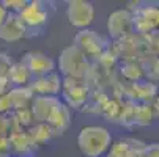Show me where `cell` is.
<instances>
[{
	"instance_id": "cell-13",
	"label": "cell",
	"mask_w": 159,
	"mask_h": 157,
	"mask_svg": "<svg viewBox=\"0 0 159 157\" xmlns=\"http://www.w3.org/2000/svg\"><path fill=\"white\" fill-rule=\"evenodd\" d=\"M61 98L57 96H35L32 102V113L35 116L36 123H49L57 111V108L61 105Z\"/></svg>"
},
{
	"instance_id": "cell-20",
	"label": "cell",
	"mask_w": 159,
	"mask_h": 157,
	"mask_svg": "<svg viewBox=\"0 0 159 157\" xmlns=\"http://www.w3.org/2000/svg\"><path fill=\"white\" fill-rule=\"evenodd\" d=\"M125 102H126V101H121V99H118V98H113V96H112V98L104 104L99 116H102V118H104L106 121H109V123L118 124V123H120V118H121V113H123V108H125Z\"/></svg>"
},
{
	"instance_id": "cell-5",
	"label": "cell",
	"mask_w": 159,
	"mask_h": 157,
	"mask_svg": "<svg viewBox=\"0 0 159 157\" xmlns=\"http://www.w3.org/2000/svg\"><path fill=\"white\" fill-rule=\"evenodd\" d=\"M110 49L113 50V54L117 55L120 61H132V60L142 61L151 57L147 36L139 35V33H132L123 39L112 41Z\"/></svg>"
},
{
	"instance_id": "cell-18",
	"label": "cell",
	"mask_w": 159,
	"mask_h": 157,
	"mask_svg": "<svg viewBox=\"0 0 159 157\" xmlns=\"http://www.w3.org/2000/svg\"><path fill=\"white\" fill-rule=\"evenodd\" d=\"M112 98L110 91L104 88H92V93H90V99L87 107L84 108V113H90V115H98L101 113V110L104 107V104Z\"/></svg>"
},
{
	"instance_id": "cell-1",
	"label": "cell",
	"mask_w": 159,
	"mask_h": 157,
	"mask_svg": "<svg viewBox=\"0 0 159 157\" xmlns=\"http://www.w3.org/2000/svg\"><path fill=\"white\" fill-rule=\"evenodd\" d=\"M113 143L112 132L101 124L84 126L77 133V148L85 157H104Z\"/></svg>"
},
{
	"instance_id": "cell-30",
	"label": "cell",
	"mask_w": 159,
	"mask_h": 157,
	"mask_svg": "<svg viewBox=\"0 0 159 157\" xmlns=\"http://www.w3.org/2000/svg\"><path fill=\"white\" fill-rule=\"evenodd\" d=\"M143 157H159V143L157 142L148 143L147 145V149L143 152Z\"/></svg>"
},
{
	"instance_id": "cell-14",
	"label": "cell",
	"mask_w": 159,
	"mask_h": 157,
	"mask_svg": "<svg viewBox=\"0 0 159 157\" xmlns=\"http://www.w3.org/2000/svg\"><path fill=\"white\" fill-rule=\"evenodd\" d=\"M38 149L27 130L10 135V154L13 157H35Z\"/></svg>"
},
{
	"instance_id": "cell-35",
	"label": "cell",
	"mask_w": 159,
	"mask_h": 157,
	"mask_svg": "<svg viewBox=\"0 0 159 157\" xmlns=\"http://www.w3.org/2000/svg\"><path fill=\"white\" fill-rule=\"evenodd\" d=\"M151 107H153V111H154V116H156V120H159V96L153 101Z\"/></svg>"
},
{
	"instance_id": "cell-19",
	"label": "cell",
	"mask_w": 159,
	"mask_h": 157,
	"mask_svg": "<svg viewBox=\"0 0 159 157\" xmlns=\"http://www.w3.org/2000/svg\"><path fill=\"white\" fill-rule=\"evenodd\" d=\"M10 99L13 102L14 110H20V108H30L32 102L35 99V94L30 91L29 86H13L10 89Z\"/></svg>"
},
{
	"instance_id": "cell-33",
	"label": "cell",
	"mask_w": 159,
	"mask_h": 157,
	"mask_svg": "<svg viewBox=\"0 0 159 157\" xmlns=\"http://www.w3.org/2000/svg\"><path fill=\"white\" fill-rule=\"evenodd\" d=\"M0 137H10L8 126H7V120L5 118H0Z\"/></svg>"
},
{
	"instance_id": "cell-24",
	"label": "cell",
	"mask_w": 159,
	"mask_h": 157,
	"mask_svg": "<svg viewBox=\"0 0 159 157\" xmlns=\"http://www.w3.org/2000/svg\"><path fill=\"white\" fill-rule=\"evenodd\" d=\"M142 66L145 71V79L159 85V57H148L142 60Z\"/></svg>"
},
{
	"instance_id": "cell-7",
	"label": "cell",
	"mask_w": 159,
	"mask_h": 157,
	"mask_svg": "<svg viewBox=\"0 0 159 157\" xmlns=\"http://www.w3.org/2000/svg\"><path fill=\"white\" fill-rule=\"evenodd\" d=\"M90 93H92V86L85 77H63L61 101L73 111H84L88 104Z\"/></svg>"
},
{
	"instance_id": "cell-8",
	"label": "cell",
	"mask_w": 159,
	"mask_h": 157,
	"mask_svg": "<svg viewBox=\"0 0 159 157\" xmlns=\"http://www.w3.org/2000/svg\"><path fill=\"white\" fill-rule=\"evenodd\" d=\"M106 27H107V36L110 38V41H118V39H123V38L135 33L134 16L126 7L112 11L107 16Z\"/></svg>"
},
{
	"instance_id": "cell-6",
	"label": "cell",
	"mask_w": 159,
	"mask_h": 157,
	"mask_svg": "<svg viewBox=\"0 0 159 157\" xmlns=\"http://www.w3.org/2000/svg\"><path fill=\"white\" fill-rule=\"evenodd\" d=\"M110 42L112 41L109 36H104L93 28H85V30L76 32L74 39H73V44L76 47H79L92 63L99 60L109 50Z\"/></svg>"
},
{
	"instance_id": "cell-3",
	"label": "cell",
	"mask_w": 159,
	"mask_h": 157,
	"mask_svg": "<svg viewBox=\"0 0 159 157\" xmlns=\"http://www.w3.org/2000/svg\"><path fill=\"white\" fill-rule=\"evenodd\" d=\"M90 68H92V61L74 44L66 46L58 54L57 72L61 77H85L87 79Z\"/></svg>"
},
{
	"instance_id": "cell-2",
	"label": "cell",
	"mask_w": 159,
	"mask_h": 157,
	"mask_svg": "<svg viewBox=\"0 0 159 157\" xmlns=\"http://www.w3.org/2000/svg\"><path fill=\"white\" fill-rule=\"evenodd\" d=\"M55 2L51 0H29L25 8L19 13L20 20L29 30V36L41 35L55 14Z\"/></svg>"
},
{
	"instance_id": "cell-28",
	"label": "cell",
	"mask_w": 159,
	"mask_h": 157,
	"mask_svg": "<svg viewBox=\"0 0 159 157\" xmlns=\"http://www.w3.org/2000/svg\"><path fill=\"white\" fill-rule=\"evenodd\" d=\"M14 111V107H13V102L10 99V94H3L0 96V118H5L8 115H11Z\"/></svg>"
},
{
	"instance_id": "cell-17",
	"label": "cell",
	"mask_w": 159,
	"mask_h": 157,
	"mask_svg": "<svg viewBox=\"0 0 159 157\" xmlns=\"http://www.w3.org/2000/svg\"><path fill=\"white\" fill-rule=\"evenodd\" d=\"M27 132H29L30 138L33 140V143H35L38 148L51 143V142L57 137L55 132H54V129L51 127L49 123H35Z\"/></svg>"
},
{
	"instance_id": "cell-22",
	"label": "cell",
	"mask_w": 159,
	"mask_h": 157,
	"mask_svg": "<svg viewBox=\"0 0 159 157\" xmlns=\"http://www.w3.org/2000/svg\"><path fill=\"white\" fill-rule=\"evenodd\" d=\"M156 120L151 104H137L135 102V129L151 126Z\"/></svg>"
},
{
	"instance_id": "cell-12",
	"label": "cell",
	"mask_w": 159,
	"mask_h": 157,
	"mask_svg": "<svg viewBox=\"0 0 159 157\" xmlns=\"http://www.w3.org/2000/svg\"><path fill=\"white\" fill-rule=\"evenodd\" d=\"M25 38H29V30L24 25V22L20 20L19 14L8 13L3 24L0 25V41L14 44V42H19Z\"/></svg>"
},
{
	"instance_id": "cell-25",
	"label": "cell",
	"mask_w": 159,
	"mask_h": 157,
	"mask_svg": "<svg viewBox=\"0 0 159 157\" xmlns=\"http://www.w3.org/2000/svg\"><path fill=\"white\" fill-rule=\"evenodd\" d=\"M131 155H132V149L128 137L115 140L107 152V157H131Z\"/></svg>"
},
{
	"instance_id": "cell-32",
	"label": "cell",
	"mask_w": 159,
	"mask_h": 157,
	"mask_svg": "<svg viewBox=\"0 0 159 157\" xmlns=\"http://www.w3.org/2000/svg\"><path fill=\"white\" fill-rule=\"evenodd\" d=\"M0 154H10V137H0Z\"/></svg>"
},
{
	"instance_id": "cell-36",
	"label": "cell",
	"mask_w": 159,
	"mask_h": 157,
	"mask_svg": "<svg viewBox=\"0 0 159 157\" xmlns=\"http://www.w3.org/2000/svg\"><path fill=\"white\" fill-rule=\"evenodd\" d=\"M0 157H13V155H10V154H0Z\"/></svg>"
},
{
	"instance_id": "cell-10",
	"label": "cell",
	"mask_w": 159,
	"mask_h": 157,
	"mask_svg": "<svg viewBox=\"0 0 159 157\" xmlns=\"http://www.w3.org/2000/svg\"><path fill=\"white\" fill-rule=\"evenodd\" d=\"M20 61L25 64L33 77L48 76L57 72V61L41 50H29L20 57Z\"/></svg>"
},
{
	"instance_id": "cell-26",
	"label": "cell",
	"mask_w": 159,
	"mask_h": 157,
	"mask_svg": "<svg viewBox=\"0 0 159 157\" xmlns=\"http://www.w3.org/2000/svg\"><path fill=\"white\" fill-rule=\"evenodd\" d=\"M13 64H14V60L11 58V55L5 50H0V76L8 77Z\"/></svg>"
},
{
	"instance_id": "cell-4",
	"label": "cell",
	"mask_w": 159,
	"mask_h": 157,
	"mask_svg": "<svg viewBox=\"0 0 159 157\" xmlns=\"http://www.w3.org/2000/svg\"><path fill=\"white\" fill-rule=\"evenodd\" d=\"M126 8L134 16V28L139 35L159 32V2H129Z\"/></svg>"
},
{
	"instance_id": "cell-29",
	"label": "cell",
	"mask_w": 159,
	"mask_h": 157,
	"mask_svg": "<svg viewBox=\"0 0 159 157\" xmlns=\"http://www.w3.org/2000/svg\"><path fill=\"white\" fill-rule=\"evenodd\" d=\"M147 39H148V46H150L151 55L159 57V32H154L151 35H147Z\"/></svg>"
},
{
	"instance_id": "cell-23",
	"label": "cell",
	"mask_w": 159,
	"mask_h": 157,
	"mask_svg": "<svg viewBox=\"0 0 159 157\" xmlns=\"http://www.w3.org/2000/svg\"><path fill=\"white\" fill-rule=\"evenodd\" d=\"M11 118L14 120V123L17 124V127L20 130H29L36 121L35 116L32 113L30 108H20V110H14L11 113Z\"/></svg>"
},
{
	"instance_id": "cell-15",
	"label": "cell",
	"mask_w": 159,
	"mask_h": 157,
	"mask_svg": "<svg viewBox=\"0 0 159 157\" xmlns=\"http://www.w3.org/2000/svg\"><path fill=\"white\" fill-rule=\"evenodd\" d=\"M118 76H120L121 80L129 82V83L143 80L145 79V71H143L142 61H137V60L120 61V64H118Z\"/></svg>"
},
{
	"instance_id": "cell-34",
	"label": "cell",
	"mask_w": 159,
	"mask_h": 157,
	"mask_svg": "<svg viewBox=\"0 0 159 157\" xmlns=\"http://www.w3.org/2000/svg\"><path fill=\"white\" fill-rule=\"evenodd\" d=\"M7 16H8V11H7V8L3 7V2L0 0V25L3 24V20L7 19Z\"/></svg>"
},
{
	"instance_id": "cell-21",
	"label": "cell",
	"mask_w": 159,
	"mask_h": 157,
	"mask_svg": "<svg viewBox=\"0 0 159 157\" xmlns=\"http://www.w3.org/2000/svg\"><path fill=\"white\" fill-rule=\"evenodd\" d=\"M8 79L13 86H29L33 80V76L25 68V64L19 60V61H14L13 68L8 74Z\"/></svg>"
},
{
	"instance_id": "cell-37",
	"label": "cell",
	"mask_w": 159,
	"mask_h": 157,
	"mask_svg": "<svg viewBox=\"0 0 159 157\" xmlns=\"http://www.w3.org/2000/svg\"><path fill=\"white\" fill-rule=\"evenodd\" d=\"M104 157H107V155H104Z\"/></svg>"
},
{
	"instance_id": "cell-31",
	"label": "cell",
	"mask_w": 159,
	"mask_h": 157,
	"mask_svg": "<svg viewBox=\"0 0 159 157\" xmlns=\"http://www.w3.org/2000/svg\"><path fill=\"white\" fill-rule=\"evenodd\" d=\"M13 88L11 82L8 77H3V76H0V96H3L7 93H10V89Z\"/></svg>"
},
{
	"instance_id": "cell-16",
	"label": "cell",
	"mask_w": 159,
	"mask_h": 157,
	"mask_svg": "<svg viewBox=\"0 0 159 157\" xmlns=\"http://www.w3.org/2000/svg\"><path fill=\"white\" fill-rule=\"evenodd\" d=\"M71 120H73V110L68 107L65 102H61V105L57 108V111L54 113L52 120L49 121L51 127L54 129L55 135H63L68 130V127L71 126Z\"/></svg>"
},
{
	"instance_id": "cell-27",
	"label": "cell",
	"mask_w": 159,
	"mask_h": 157,
	"mask_svg": "<svg viewBox=\"0 0 159 157\" xmlns=\"http://www.w3.org/2000/svg\"><path fill=\"white\" fill-rule=\"evenodd\" d=\"M3 2V7L7 8L8 13H14V14H19L22 10L25 8L29 0H2Z\"/></svg>"
},
{
	"instance_id": "cell-11",
	"label": "cell",
	"mask_w": 159,
	"mask_h": 157,
	"mask_svg": "<svg viewBox=\"0 0 159 157\" xmlns=\"http://www.w3.org/2000/svg\"><path fill=\"white\" fill-rule=\"evenodd\" d=\"M29 88L35 96H57V98H61L63 77L58 72H52V74H48V76H41V77H33Z\"/></svg>"
},
{
	"instance_id": "cell-9",
	"label": "cell",
	"mask_w": 159,
	"mask_h": 157,
	"mask_svg": "<svg viewBox=\"0 0 159 157\" xmlns=\"http://www.w3.org/2000/svg\"><path fill=\"white\" fill-rule=\"evenodd\" d=\"M66 19L77 32L90 28L95 19V5L88 0H68Z\"/></svg>"
}]
</instances>
